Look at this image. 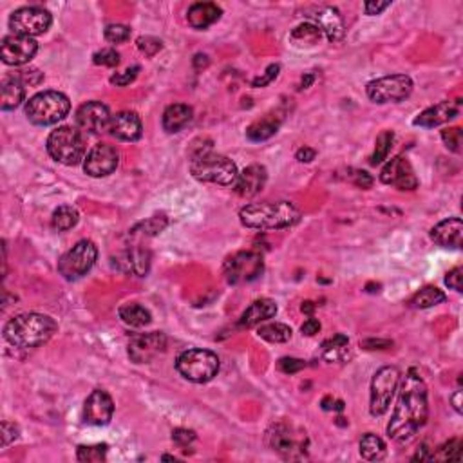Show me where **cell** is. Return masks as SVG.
Listing matches in <instances>:
<instances>
[{"label":"cell","mask_w":463,"mask_h":463,"mask_svg":"<svg viewBox=\"0 0 463 463\" xmlns=\"http://www.w3.org/2000/svg\"><path fill=\"white\" fill-rule=\"evenodd\" d=\"M322 40V31L319 29V26H315L313 22H304L299 24L292 33H290V42L295 48H313Z\"/></svg>","instance_id":"obj_30"},{"label":"cell","mask_w":463,"mask_h":463,"mask_svg":"<svg viewBox=\"0 0 463 463\" xmlns=\"http://www.w3.org/2000/svg\"><path fill=\"white\" fill-rule=\"evenodd\" d=\"M48 152L55 161L75 167L85 160V140L80 131L72 127H58L48 138Z\"/></svg>","instance_id":"obj_6"},{"label":"cell","mask_w":463,"mask_h":463,"mask_svg":"<svg viewBox=\"0 0 463 463\" xmlns=\"http://www.w3.org/2000/svg\"><path fill=\"white\" fill-rule=\"evenodd\" d=\"M36 51H38V44L35 38L24 35H8L2 38V48H0V56L6 65H24L35 58Z\"/></svg>","instance_id":"obj_14"},{"label":"cell","mask_w":463,"mask_h":463,"mask_svg":"<svg viewBox=\"0 0 463 463\" xmlns=\"http://www.w3.org/2000/svg\"><path fill=\"white\" fill-rule=\"evenodd\" d=\"M56 322L42 313H22L6 324L4 339L15 347H36L48 342L56 332Z\"/></svg>","instance_id":"obj_3"},{"label":"cell","mask_w":463,"mask_h":463,"mask_svg":"<svg viewBox=\"0 0 463 463\" xmlns=\"http://www.w3.org/2000/svg\"><path fill=\"white\" fill-rule=\"evenodd\" d=\"M303 217L299 208L290 201L256 203L241 208L239 219L246 228L256 230H280L297 224Z\"/></svg>","instance_id":"obj_2"},{"label":"cell","mask_w":463,"mask_h":463,"mask_svg":"<svg viewBox=\"0 0 463 463\" xmlns=\"http://www.w3.org/2000/svg\"><path fill=\"white\" fill-rule=\"evenodd\" d=\"M393 141H395V134H393L391 131L380 132L378 138H376L375 152H373V156L369 158V163L380 165L388 160L389 152H391V148H393Z\"/></svg>","instance_id":"obj_38"},{"label":"cell","mask_w":463,"mask_h":463,"mask_svg":"<svg viewBox=\"0 0 463 463\" xmlns=\"http://www.w3.org/2000/svg\"><path fill=\"white\" fill-rule=\"evenodd\" d=\"M112 415H114V402H112L111 395L107 391H102V389H94L85 400V422L102 427V425H107L111 422Z\"/></svg>","instance_id":"obj_19"},{"label":"cell","mask_w":463,"mask_h":463,"mask_svg":"<svg viewBox=\"0 0 463 463\" xmlns=\"http://www.w3.org/2000/svg\"><path fill=\"white\" fill-rule=\"evenodd\" d=\"M398 382L400 371L393 366H386L375 373L371 380V400H369V411L373 416H382L388 411Z\"/></svg>","instance_id":"obj_10"},{"label":"cell","mask_w":463,"mask_h":463,"mask_svg":"<svg viewBox=\"0 0 463 463\" xmlns=\"http://www.w3.org/2000/svg\"><path fill=\"white\" fill-rule=\"evenodd\" d=\"M349 356V340L344 335H335L322 344V359L326 362H346Z\"/></svg>","instance_id":"obj_32"},{"label":"cell","mask_w":463,"mask_h":463,"mask_svg":"<svg viewBox=\"0 0 463 463\" xmlns=\"http://www.w3.org/2000/svg\"><path fill=\"white\" fill-rule=\"evenodd\" d=\"M194 65H196V69L207 67V65H208V58L205 55H196V58H194Z\"/></svg>","instance_id":"obj_59"},{"label":"cell","mask_w":463,"mask_h":463,"mask_svg":"<svg viewBox=\"0 0 463 463\" xmlns=\"http://www.w3.org/2000/svg\"><path fill=\"white\" fill-rule=\"evenodd\" d=\"M16 438H18V427L15 423L4 420L2 422V447H8L9 443L15 442Z\"/></svg>","instance_id":"obj_50"},{"label":"cell","mask_w":463,"mask_h":463,"mask_svg":"<svg viewBox=\"0 0 463 463\" xmlns=\"http://www.w3.org/2000/svg\"><path fill=\"white\" fill-rule=\"evenodd\" d=\"M458 114H459V102H440V104L425 109V111H423L422 114L413 121V124H415L416 127L435 129L443 124H447V121L454 120Z\"/></svg>","instance_id":"obj_21"},{"label":"cell","mask_w":463,"mask_h":463,"mask_svg":"<svg viewBox=\"0 0 463 463\" xmlns=\"http://www.w3.org/2000/svg\"><path fill=\"white\" fill-rule=\"evenodd\" d=\"M2 98H0V109L2 111H13L24 102L26 85L18 76H6L2 80Z\"/></svg>","instance_id":"obj_27"},{"label":"cell","mask_w":463,"mask_h":463,"mask_svg":"<svg viewBox=\"0 0 463 463\" xmlns=\"http://www.w3.org/2000/svg\"><path fill=\"white\" fill-rule=\"evenodd\" d=\"M452 405H454L456 411L462 413V391H456L454 395H452Z\"/></svg>","instance_id":"obj_60"},{"label":"cell","mask_w":463,"mask_h":463,"mask_svg":"<svg viewBox=\"0 0 463 463\" xmlns=\"http://www.w3.org/2000/svg\"><path fill=\"white\" fill-rule=\"evenodd\" d=\"M279 69H280L279 64L268 65V69L263 72V75L257 76V78H254V80H252V87L261 89V87H266L268 84H272V82L277 78V75H279Z\"/></svg>","instance_id":"obj_48"},{"label":"cell","mask_w":463,"mask_h":463,"mask_svg":"<svg viewBox=\"0 0 463 463\" xmlns=\"http://www.w3.org/2000/svg\"><path fill=\"white\" fill-rule=\"evenodd\" d=\"M172 440H174V443L181 445V447H187V445H190L196 440V432L188 431V429H176V431L172 432Z\"/></svg>","instance_id":"obj_51"},{"label":"cell","mask_w":463,"mask_h":463,"mask_svg":"<svg viewBox=\"0 0 463 463\" xmlns=\"http://www.w3.org/2000/svg\"><path fill=\"white\" fill-rule=\"evenodd\" d=\"M109 447L105 443H98V445H80L78 451H76V458L78 462H104L107 458Z\"/></svg>","instance_id":"obj_40"},{"label":"cell","mask_w":463,"mask_h":463,"mask_svg":"<svg viewBox=\"0 0 463 463\" xmlns=\"http://www.w3.org/2000/svg\"><path fill=\"white\" fill-rule=\"evenodd\" d=\"M277 315V304L272 299H257L244 310V313L239 319V327H254L264 320L272 319Z\"/></svg>","instance_id":"obj_25"},{"label":"cell","mask_w":463,"mask_h":463,"mask_svg":"<svg viewBox=\"0 0 463 463\" xmlns=\"http://www.w3.org/2000/svg\"><path fill=\"white\" fill-rule=\"evenodd\" d=\"M167 349V337L161 332L140 333L129 342V356L136 364H147Z\"/></svg>","instance_id":"obj_16"},{"label":"cell","mask_w":463,"mask_h":463,"mask_svg":"<svg viewBox=\"0 0 463 463\" xmlns=\"http://www.w3.org/2000/svg\"><path fill=\"white\" fill-rule=\"evenodd\" d=\"M96 257H98V250H96L92 241H78L69 252H65L60 257V261H58V272L67 280L80 279V277H84L94 266Z\"/></svg>","instance_id":"obj_9"},{"label":"cell","mask_w":463,"mask_h":463,"mask_svg":"<svg viewBox=\"0 0 463 463\" xmlns=\"http://www.w3.org/2000/svg\"><path fill=\"white\" fill-rule=\"evenodd\" d=\"M429 449L425 447V445H422V447L418 449V451H416V454L413 456V459H420V462H423V459H429Z\"/></svg>","instance_id":"obj_58"},{"label":"cell","mask_w":463,"mask_h":463,"mask_svg":"<svg viewBox=\"0 0 463 463\" xmlns=\"http://www.w3.org/2000/svg\"><path fill=\"white\" fill-rule=\"evenodd\" d=\"M300 332H303V335L306 337L317 335V333L320 332V322L317 319H313V317H310V319L300 326Z\"/></svg>","instance_id":"obj_54"},{"label":"cell","mask_w":463,"mask_h":463,"mask_svg":"<svg viewBox=\"0 0 463 463\" xmlns=\"http://www.w3.org/2000/svg\"><path fill=\"white\" fill-rule=\"evenodd\" d=\"M310 18L313 21V24L319 26L322 35H326L332 42L340 40L344 36V22L339 9L332 8V6H324V8L315 9L313 15H310Z\"/></svg>","instance_id":"obj_23"},{"label":"cell","mask_w":463,"mask_h":463,"mask_svg":"<svg viewBox=\"0 0 463 463\" xmlns=\"http://www.w3.org/2000/svg\"><path fill=\"white\" fill-rule=\"evenodd\" d=\"M380 181L383 185H393L398 190H415L418 187V178L411 163L405 158L396 156L380 172Z\"/></svg>","instance_id":"obj_18"},{"label":"cell","mask_w":463,"mask_h":463,"mask_svg":"<svg viewBox=\"0 0 463 463\" xmlns=\"http://www.w3.org/2000/svg\"><path fill=\"white\" fill-rule=\"evenodd\" d=\"M257 335L263 340H266V342L283 344L292 339V327L283 322H270L261 326L257 329Z\"/></svg>","instance_id":"obj_36"},{"label":"cell","mask_w":463,"mask_h":463,"mask_svg":"<svg viewBox=\"0 0 463 463\" xmlns=\"http://www.w3.org/2000/svg\"><path fill=\"white\" fill-rule=\"evenodd\" d=\"M313 80H315V76H313V75H306L303 78V84H300V89H307V87H310V85H312Z\"/></svg>","instance_id":"obj_62"},{"label":"cell","mask_w":463,"mask_h":463,"mask_svg":"<svg viewBox=\"0 0 463 463\" xmlns=\"http://www.w3.org/2000/svg\"><path fill=\"white\" fill-rule=\"evenodd\" d=\"M391 344L393 342H389V340H375V339H371V340H364L360 346H364L366 349H383V347H389Z\"/></svg>","instance_id":"obj_57"},{"label":"cell","mask_w":463,"mask_h":463,"mask_svg":"<svg viewBox=\"0 0 463 463\" xmlns=\"http://www.w3.org/2000/svg\"><path fill=\"white\" fill-rule=\"evenodd\" d=\"M445 299L447 297H445V293L442 290H438L436 286H425L418 293H415V297L409 300V304L413 307H416V310H425V307H432L445 303Z\"/></svg>","instance_id":"obj_35"},{"label":"cell","mask_w":463,"mask_h":463,"mask_svg":"<svg viewBox=\"0 0 463 463\" xmlns=\"http://www.w3.org/2000/svg\"><path fill=\"white\" fill-rule=\"evenodd\" d=\"M165 227H167V217L154 216V217H151V219H147V221H143V223L138 224L134 230H143V234H147V236H156V234H160Z\"/></svg>","instance_id":"obj_44"},{"label":"cell","mask_w":463,"mask_h":463,"mask_svg":"<svg viewBox=\"0 0 463 463\" xmlns=\"http://www.w3.org/2000/svg\"><path fill=\"white\" fill-rule=\"evenodd\" d=\"M92 62H94L96 65H104V67H116V65L120 64V55L112 48L102 49V51L94 53Z\"/></svg>","instance_id":"obj_43"},{"label":"cell","mask_w":463,"mask_h":463,"mask_svg":"<svg viewBox=\"0 0 463 463\" xmlns=\"http://www.w3.org/2000/svg\"><path fill=\"white\" fill-rule=\"evenodd\" d=\"M442 140L449 151L462 152L463 132L459 127H451V129H445V131H442Z\"/></svg>","instance_id":"obj_41"},{"label":"cell","mask_w":463,"mask_h":463,"mask_svg":"<svg viewBox=\"0 0 463 463\" xmlns=\"http://www.w3.org/2000/svg\"><path fill=\"white\" fill-rule=\"evenodd\" d=\"M279 120H273V118H263V120L256 121V124H252L250 127H248L246 131V136L248 140L252 141H264V140H270V138L273 136L277 132V129H279Z\"/></svg>","instance_id":"obj_37"},{"label":"cell","mask_w":463,"mask_h":463,"mask_svg":"<svg viewBox=\"0 0 463 463\" xmlns=\"http://www.w3.org/2000/svg\"><path fill=\"white\" fill-rule=\"evenodd\" d=\"M427 386L415 368L409 369L400 386L396 408L388 425V435L396 443H409L427 423Z\"/></svg>","instance_id":"obj_1"},{"label":"cell","mask_w":463,"mask_h":463,"mask_svg":"<svg viewBox=\"0 0 463 463\" xmlns=\"http://www.w3.org/2000/svg\"><path fill=\"white\" fill-rule=\"evenodd\" d=\"M118 315H120V319L124 320L127 326H132V327H143L147 326V324H151L152 320L151 312H148L147 307H143L138 303H129V304H124V306H120Z\"/></svg>","instance_id":"obj_31"},{"label":"cell","mask_w":463,"mask_h":463,"mask_svg":"<svg viewBox=\"0 0 463 463\" xmlns=\"http://www.w3.org/2000/svg\"><path fill=\"white\" fill-rule=\"evenodd\" d=\"M300 310H303V313H307V315H312L313 310H315V304L310 303V300H307V303H303V307H300Z\"/></svg>","instance_id":"obj_61"},{"label":"cell","mask_w":463,"mask_h":463,"mask_svg":"<svg viewBox=\"0 0 463 463\" xmlns=\"http://www.w3.org/2000/svg\"><path fill=\"white\" fill-rule=\"evenodd\" d=\"M192 116H194V111H192V107H188V105L185 104L168 105L163 112V120H161V124H163L165 131L172 134V132L183 131V129L192 121Z\"/></svg>","instance_id":"obj_28"},{"label":"cell","mask_w":463,"mask_h":463,"mask_svg":"<svg viewBox=\"0 0 463 463\" xmlns=\"http://www.w3.org/2000/svg\"><path fill=\"white\" fill-rule=\"evenodd\" d=\"M120 152L109 143H98L84 160V170L91 178H105L118 168Z\"/></svg>","instance_id":"obj_15"},{"label":"cell","mask_w":463,"mask_h":463,"mask_svg":"<svg viewBox=\"0 0 463 463\" xmlns=\"http://www.w3.org/2000/svg\"><path fill=\"white\" fill-rule=\"evenodd\" d=\"M431 239L443 248H462L463 221L459 217H449L440 221L431 230Z\"/></svg>","instance_id":"obj_24"},{"label":"cell","mask_w":463,"mask_h":463,"mask_svg":"<svg viewBox=\"0 0 463 463\" xmlns=\"http://www.w3.org/2000/svg\"><path fill=\"white\" fill-rule=\"evenodd\" d=\"M462 268H452L451 272L447 273V277H445V284H447L451 290H454V292H462L463 288V276H462Z\"/></svg>","instance_id":"obj_52"},{"label":"cell","mask_w":463,"mask_h":463,"mask_svg":"<svg viewBox=\"0 0 463 463\" xmlns=\"http://www.w3.org/2000/svg\"><path fill=\"white\" fill-rule=\"evenodd\" d=\"M190 172L197 181L217 183L223 187H234L239 176L237 165L230 158L214 154L210 148H200V151L192 152Z\"/></svg>","instance_id":"obj_4"},{"label":"cell","mask_w":463,"mask_h":463,"mask_svg":"<svg viewBox=\"0 0 463 463\" xmlns=\"http://www.w3.org/2000/svg\"><path fill=\"white\" fill-rule=\"evenodd\" d=\"M136 45L145 56H154L163 49L160 38H154V36H140L136 40Z\"/></svg>","instance_id":"obj_45"},{"label":"cell","mask_w":463,"mask_h":463,"mask_svg":"<svg viewBox=\"0 0 463 463\" xmlns=\"http://www.w3.org/2000/svg\"><path fill=\"white\" fill-rule=\"evenodd\" d=\"M112 116L109 112L107 105L102 102H87L76 111V124L82 131L91 132V134H102L111 127Z\"/></svg>","instance_id":"obj_17"},{"label":"cell","mask_w":463,"mask_h":463,"mask_svg":"<svg viewBox=\"0 0 463 463\" xmlns=\"http://www.w3.org/2000/svg\"><path fill=\"white\" fill-rule=\"evenodd\" d=\"M176 369L183 378L194 383H207L219 373V359L208 349H187L176 360Z\"/></svg>","instance_id":"obj_7"},{"label":"cell","mask_w":463,"mask_h":463,"mask_svg":"<svg viewBox=\"0 0 463 463\" xmlns=\"http://www.w3.org/2000/svg\"><path fill=\"white\" fill-rule=\"evenodd\" d=\"M388 454V447L380 436L373 435V432H368L366 436H362L360 440V456L368 462H380V459L386 458Z\"/></svg>","instance_id":"obj_33"},{"label":"cell","mask_w":463,"mask_h":463,"mask_svg":"<svg viewBox=\"0 0 463 463\" xmlns=\"http://www.w3.org/2000/svg\"><path fill=\"white\" fill-rule=\"evenodd\" d=\"M369 100L375 104H389V102H402L413 92V80L405 75L383 76L378 80L369 82L366 87Z\"/></svg>","instance_id":"obj_12"},{"label":"cell","mask_w":463,"mask_h":463,"mask_svg":"<svg viewBox=\"0 0 463 463\" xmlns=\"http://www.w3.org/2000/svg\"><path fill=\"white\" fill-rule=\"evenodd\" d=\"M138 72H140V65H132V67H129L127 71L118 72V75H112L111 84L118 85V87H125V85L132 84V82L136 80Z\"/></svg>","instance_id":"obj_47"},{"label":"cell","mask_w":463,"mask_h":463,"mask_svg":"<svg viewBox=\"0 0 463 463\" xmlns=\"http://www.w3.org/2000/svg\"><path fill=\"white\" fill-rule=\"evenodd\" d=\"M263 270V256L257 252H237L224 261V277L230 284L252 283L259 279Z\"/></svg>","instance_id":"obj_11"},{"label":"cell","mask_w":463,"mask_h":463,"mask_svg":"<svg viewBox=\"0 0 463 463\" xmlns=\"http://www.w3.org/2000/svg\"><path fill=\"white\" fill-rule=\"evenodd\" d=\"M118 266L125 272H132L136 276H145L148 272V264H151V256L145 250H129V252L121 254L118 257Z\"/></svg>","instance_id":"obj_29"},{"label":"cell","mask_w":463,"mask_h":463,"mask_svg":"<svg viewBox=\"0 0 463 463\" xmlns=\"http://www.w3.org/2000/svg\"><path fill=\"white\" fill-rule=\"evenodd\" d=\"M105 38L111 44H124L131 38V29L124 24H111L105 29Z\"/></svg>","instance_id":"obj_42"},{"label":"cell","mask_w":463,"mask_h":463,"mask_svg":"<svg viewBox=\"0 0 463 463\" xmlns=\"http://www.w3.org/2000/svg\"><path fill=\"white\" fill-rule=\"evenodd\" d=\"M78 219H80V214H78V210L75 207L62 205V207H58L53 212L51 224L56 232H67L78 224Z\"/></svg>","instance_id":"obj_34"},{"label":"cell","mask_w":463,"mask_h":463,"mask_svg":"<svg viewBox=\"0 0 463 463\" xmlns=\"http://www.w3.org/2000/svg\"><path fill=\"white\" fill-rule=\"evenodd\" d=\"M315 156L317 152L310 147H300L295 154V158L300 161V163H310V161L315 160Z\"/></svg>","instance_id":"obj_56"},{"label":"cell","mask_w":463,"mask_h":463,"mask_svg":"<svg viewBox=\"0 0 463 463\" xmlns=\"http://www.w3.org/2000/svg\"><path fill=\"white\" fill-rule=\"evenodd\" d=\"M391 6V2H366L364 4V9L368 15H380L383 9H388Z\"/></svg>","instance_id":"obj_55"},{"label":"cell","mask_w":463,"mask_h":463,"mask_svg":"<svg viewBox=\"0 0 463 463\" xmlns=\"http://www.w3.org/2000/svg\"><path fill=\"white\" fill-rule=\"evenodd\" d=\"M69 111H71V102L64 92L58 91L38 92L26 104L28 120L40 127L58 124L69 114Z\"/></svg>","instance_id":"obj_5"},{"label":"cell","mask_w":463,"mask_h":463,"mask_svg":"<svg viewBox=\"0 0 463 463\" xmlns=\"http://www.w3.org/2000/svg\"><path fill=\"white\" fill-rule=\"evenodd\" d=\"M111 134L121 141H138L143 132V125H141L140 116L132 111H121L116 116H112L111 127H109Z\"/></svg>","instance_id":"obj_20"},{"label":"cell","mask_w":463,"mask_h":463,"mask_svg":"<svg viewBox=\"0 0 463 463\" xmlns=\"http://www.w3.org/2000/svg\"><path fill=\"white\" fill-rule=\"evenodd\" d=\"M51 13L38 6H26L13 11L9 16V28L13 29V33L31 36V38L36 35H44L51 28Z\"/></svg>","instance_id":"obj_13"},{"label":"cell","mask_w":463,"mask_h":463,"mask_svg":"<svg viewBox=\"0 0 463 463\" xmlns=\"http://www.w3.org/2000/svg\"><path fill=\"white\" fill-rule=\"evenodd\" d=\"M266 442L270 449L279 452L286 459L303 458L306 452V432L297 431L288 423H273L266 432Z\"/></svg>","instance_id":"obj_8"},{"label":"cell","mask_w":463,"mask_h":463,"mask_svg":"<svg viewBox=\"0 0 463 463\" xmlns=\"http://www.w3.org/2000/svg\"><path fill=\"white\" fill-rule=\"evenodd\" d=\"M268 180L266 168L263 165H250L244 168L237 176L236 183H234V190L239 194L241 197H254L257 196L264 188Z\"/></svg>","instance_id":"obj_22"},{"label":"cell","mask_w":463,"mask_h":463,"mask_svg":"<svg viewBox=\"0 0 463 463\" xmlns=\"http://www.w3.org/2000/svg\"><path fill=\"white\" fill-rule=\"evenodd\" d=\"M353 183L359 188H371L373 187V178L369 176L368 172L364 170H353Z\"/></svg>","instance_id":"obj_53"},{"label":"cell","mask_w":463,"mask_h":463,"mask_svg":"<svg viewBox=\"0 0 463 463\" xmlns=\"http://www.w3.org/2000/svg\"><path fill=\"white\" fill-rule=\"evenodd\" d=\"M221 8L214 2H196L188 8L187 21L194 29H207L221 18Z\"/></svg>","instance_id":"obj_26"},{"label":"cell","mask_w":463,"mask_h":463,"mask_svg":"<svg viewBox=\"0 0 463 463\" xmlns=\"http://www.w3.org/2000/svg\"><path fill=\"white\" fill-rule=\"evenodd\" d=\"M16 76L21 78L24 85H38L44 80V75H42L38 69H24V71H21Z\"/></svg>","instance_id":"obj_49"},{"label":"cell","mask_w":463,"mask_h":463,"mask_svg":"<svg viewBox=\"0 0 463 463\" xmlns=\"http://www.w3.org/2000/svg\"><path fill=\"white\" fill-rule=\"evenodd\" d=\"M459 454H462V442L458 438H452L447 443H443L442 447H438V451L429 456V459H436V462H458Z\"/></svg>","instance_id":"obj_39"},{"label":"cell","mask_w":463,"mask_h":463,"mask_svg":"<svg viewBox=\"0 0 463 463\" xmlns=\"http://www.w3.org/2000/svg\"><path fill=\"white\" fill-rule=\"evenodd\" d=\"M277 368L284 373V375H295L300 369L306 368V362L300 359H292V356H284L277 362Z\"/></svg>","instance_id":"obj_46"}]
</instances>
